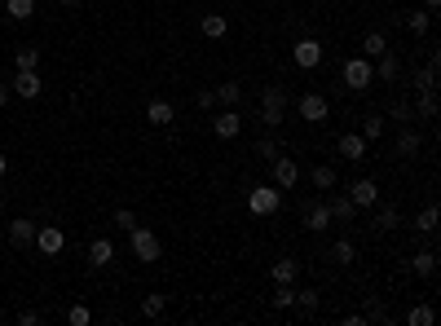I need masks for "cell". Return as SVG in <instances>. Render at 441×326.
<instances>
[{
    "instance_id": "277c9868",
    "label": "cell",
    "mask_w": 441,
    "mask_h": 326,
    "mask_svg": "<svg viewBox=\"0 0 441 326\" xmlns=\"http://www.w3.org/2000/svg\"><path fill=\"white\" fill-rule=\"evenodd\" d=\"M279 207H283V194L274 190V185H256L248 194V211H252V216H274Z\"/></svg>"
},
{
    "instance_id": "836d02e7",
    "label": "cell",
    "mask_w": 441,
    "mask_h": 326,
    "mask_svg": "<svg viewBox=\"0 0 441 326\" xmlns=\"http://www.w3.org/2000/svg\"><path fill=\"white\" fill-rule=\"evenodd\" d=\"M331 256L340 260V265H353V256H357V247H353V242H349V238H340V242H335V247H331Z\"/></svg>"
},
{
    "instance_id": "9a60e30c",
    "label": "cell",
    "mask_w": 441,
    "mask_h": 326,
    "mask_svg": "<svg viewBox=\"0 0 441 326\" xmlns=\"http://www.w3.org/2000/svg\"><path fill=\"white\" fill-rule=\"evenodd\" d=\"M340 155H345L349 163L366 159V137H362V133H345V137H340Z\"/></svg>"
},
{
    "instance_id": "8d00e7d4",
    "label": "cell",
    "mask_w": 441,
    "mask_h": 326,
    "mask_svg": "<svg viewBox=\"0 0 441 326\" xmlns=\"http://www.w3.org/2000/svg\"><path fill=\"white\" fill-rule=\"evenodd\" d=\"M67 322H71V326H89V322H93V313H89L84 304H71V308H67Z\"/></svg>"
},
{
    "instance_id": "7dc6e473",
    "label": "cell",
    "mask_w": 441,
    "mask_h": 326,
    "mask_svg": "<svg viewBox=\"0 0 441 326\" xmlns=\"http://www.w3.org/2000/svg\"><path fill=\"white\" fill-rule=\"evenodd\" d=\"M58 5H79V0H58Z\"/></svg>"
},
{
    "instance_id": "ba28073f",
    "label": "cell",
    "mask_w": 441,
    "mask_h": 326,
    "mask_svg": "<svg viewBox=\"0 0 441 326\" xmlns=\"http://www.w3.org/2000/svg\"><path fill=\"white\" fill-rule=\"evenodd\" d=\"M326 115H331V106H326L322 93H305V97H300V119H309V124H326Z\"/></svg>"
},
{
    "instance_id": "7c38bea8",
    "label": "cell",
    "mask_w": 441,
    "mask_h": 326,
    "mask_svg": "<svg viewBox=\"0 0 441 326\" xmlns=\"http://www.w3.org/2000/svg\"><path fill=\"white\" fill-rule=\"evenodd\" d=\"M9 89H13V93H18V97H27V102H31V97H40V89H44V79H40L36 71H18V75H13V79H9Z\"/></svg>"
},
{
    "instance_id": "6da1fadb",
    "label": "cell",
    "mask_w": 441,
    "mask_h": 326,
    "mask_svg": "<svg viewBox=\"0 0 441 326\" xmlns=\"http://www.w3.org/2000/svg\"><path fill=\"white\" fill-rule=\"evenodd\" d=\"M128 242H133V260H141V265H155V260L163 256L159 234L146 230V225H133V230H128Z\"/></svg>"
},
{
    "instance_id": "f35d334b",
    "label": "cell",
    "mask_w": 441,
    "mask_h": 326,
    "mask_svg": "<svg viewBox=\"0 0 441 326\" xmlns=\"http://www.w3.org/2000/svg\"><path fill=\"white\" fill-rule=\"evenodd\" d=\"M296 304L305 308V313H314L318 308V291H296Z\"/></svg>"
},
{
    "instance_id": "f6af8a7d",
    "label": "cell",
    "mask_w": 441,
    "mask_h": 326,
    "mask_svg": "<svg viewBox=\"0 0 441 326\" xmlns=\"http://www.w3.org/2000/svg\"><path fill=\"white\" fill-rule=\"evenodd\" d=\"M437 5H441V0H423V9H428V13H437Z\"/></svg>"
},
{
    "instance_id": "9c48e42d",
    "label": "cell",
    "mask_w": 441,
    "mask_h": 326,
    "mask_svg": "<svg viewBox=\"0 0 441 326\" xmlns=\"http://www.w3.org/2000/svg\"><path fill=\"white\" fill-rule=\"evenodd\" d=\"M36 247H40V256H58L62 247H67V234H62L58 225H40L36 230Z\"/></svg>"
},
{
    "instance_id": "ab89813d",
    "label": "cell",
    "mask_w": 441,
    "mask_h": 326,
    "mask_svg": "<svg viewBox=\"0 0 441 326\" xmlns=\"http://www.w3.org/2000/svg\"><path fill=\"white\" fill-rule=\"evenodd\" d=\"M115 225H120V230H133V225H137V216H133L128 207H120V211H115Z\"/></svg>"
},
{
    "instance_id": "2e32d148",
    "label": "cell",
    "mask_w": 441,
    "mask_h": 326,
    "mask_svg": "<svg viewBox=\"0 0 441 326\" xmlns=\"http://www.w3.org/2000/svg\"><path fill=\"white\" fill-rule=\"evenodd\" d=\"M305 225H309L314 234L331 230V211H326V203H309V207H305Z\"/></svg>"
},
{
    "instance_id": "d6986e66",
    "label": "cell",
    "mask_w": 441,
    "mask_h": 326,
    "mask_svg": "<svg viewBox=\"0 0 441 326\" xmlns=\"http://www.w3.org/2000/svg\"><path fill=\"white\" fill-rule=\"evenodd\" d=\"M411 269L419 273V278H433V273H437V252H433V247H423V252H415V260H411Z\"/></svg>"
},
{
    "instance_id": "484cf974",
    "label": "cell",
    "mask_w": 441,
    "mask_h": 326,
    "mask_svg": "<svg viewBox=\"0 0 441 326\" xmlns=\"http://www.w3.org/2000/svg\"><path fill=\"white\" fill-rule=\"evenodd\" d=\"M397 155H402V159H415V155H419V133L402 128V133H397Z\"/></svg>"
},
{
    "instance_id": "60d3db41",
    "label": "cell",
    "mask_w": 441,
    "mask_h": 326,
    "mask_svg": "<svg viewBox=\"0 0 441 326\" xmlns=\"http://www.w3.org/2000/svg\"><path fill=\"white\" fill-rule=\"evenodd\" d=\"M256 155H260V159H274V155H279V141H269V137H265V141L256 145Z\"/></svg>"
},
{
    "instance_id": "d4e9b609",
    "label": "cell",
    "mask_w": 441,
    "mask_h": 326,
    "mask_svg": "<svg viewBox=\"0 0 441 326\" xmlns=\"http://www.w3.org/2000/svg\"><path fill=\"white\" fill-rule=\"evenodd\" d=\"M380 53H388V40L380 36V31H371V36H362V58H380Z\"/></svg>"
},
{
    "instance_id": "4dcf8cb0",
    "label": "cell",
    "mask_w": 441,
    "mask_h": 326,
    "mask_svg": "<svg viewBox=\"0 0 441 326\" xmlns=\"http://www.w3.org/2000/svg\"><path fill=\"white\" fill-rule=\"evenodd\" d=\"M415 230H419V234H433V230H437V203H428V207L415 216Z\"/></svg>"
},
{
    "instance_id": "c3c4849f",
    "label": "cell",
    "mask_w": 441,
    "mask_h": 326,
    "mask_svg": "<svg viewBox=\"0 0 441 326\" xmlns=\"http://www.w3.org/2000/svg\"><path fill=\"white\" fill-rule=\"evenodd\" d=\"M0 216H5V207H0Z\"/></svg>"
},
{
    "instance_id": "bcb514c9",
    "label": "cell",
    "mask_w": 441,
    "mask_h": 326,
    "mask_svg": "<svg viewBox=\"0 0 441 326\" xmlns=\"http://www.w3.org/2000/svg\"><path fill=\"white\" fill-rule=\"evenodd\" d=\"M5 172H9V159H5V155H0V176H5Z\"/></svg>"
},
{
    "instance_id": "f1b7e54d",
    "label": "cell",
    "mask_w": 441,
    "mask_h": 326,
    "mask_svg": "<svg viewBox=\"0 0 441 326\" xmlns=\"http://www.w3.org/2000/svg\"><path fill=\"white\" fill-rule=\"evenodd\" d=\"M406 27H411V36H428V27H433V13H428V9H415L411 18H406Z\"/></svg>"
},
{
    "instance_id": "5bb4252c",
    "label": "cell",
    "mask_w": 441,
    "mask_h": 326,
    "mask_svg": "<svg viewBox=\"0 0 441 326\" xmlns=\"http://www.w3.org/2000/svg\"><path fill=\"white\" fill-rule=\"evenodd\" d=\"M146 119H151L155 128H168V124L177 119V110H172V102H163V97H155V102L146 106Z\"/></svg>"
},
{
    "instance_id": "d590c367",
    "label": "cell",
    "mask_w": 441,
    "mask_h": 326,
    "mask_svg": "<svg viewBox=\"0 0 441 326\" xmlns=\"http://www.w3.org/2000/svg\"><path fill=\"white\" fill-rule=\"evenodd\" d=\"M238 97H243L238 84H221V89H217V102H221V106H238Z\"/></svg>"
},
{
    "instance_id": "d6a6232c",
    "label": "cell",
    "mask_w": 441,
    "mask_h": 326,
    "mask_svg": "<svg viewBox=\"0 0 441 326\" xmlns=\"http://www.w3.org/2000/svg\"><path fill=\"white\" fill-rule=\"evenodd\" d=\"M362 137H366V141H380V137H384V115H366V119H362Z\"/></svg>"
},
{
    "instance_id": "3957f363",
    "label": "cell",
    "mask_w": 441,
    "mask_h": 326,
    "mask_svg": "<svg viewBox=\"0 0 441 326\" xmlns=\"http://www.w3.org/2000/svg\"><path fill=\"white\" fill-rule=\"evenodd\" d=\"M283 119H287V93H283V84H274V89L260 93V124L279 128Z\"/></svg>"
},
{
    "instance_id": "e575fe53",
    "label": "cell",
    "mask_w": 441,
    "mask_h": 326,
    "mask_svg": "<svg viewBox=\"0 0 441 326\" xmlns=\"http://www.w3.org/2000/svg\"><path fill=\"white\" fill-rule=\"evenodd\" d=\"M415 89H437V67H433V62L423 71H415Z\"/></svg>"
},
{
    "instance_id": "30bf717a",
    "label": "cell",
    "mask_w": 441,
    "mask_h": 326,
    "mask_svg": "<svg viewBox=\"0 0 441 326\" xmlns=\"http://www.w3.org/2000/svg\"><path fill=\"white\" fill-rule=\"evenodd\" d=\"M349 199H353L357 207H375V203H380V185H375L371 176H357V181L349 185Z\"/></svg>"
},
{
    "instance_id": "4fadbf2b",
    "label": "cell",
    "mask_w": 441,
    "mask_h": 326,
    "mask_svg": "<svg viewBox=\"0 0 441 326\" xmlns=\"http://www.w3.org/2000/svg\"><path fill=\"white\" fill-rule=\"evenodd\" d=\"M326 211H331V225H349V221L357 216V203L349 199V194H340V199L326 203Z\"/></svg>"
},
{
    "instance_id": "ffe728a7",
    "label": "cell",
    "mask_w": 441,
    "mask_h": 326,
    "mask_svg": "<svg viewBox=\"0 0 441 326\" xmlns=\"http://www.w3.org/2000/svg\"><path fill=\"white\" fill-rule=\"evenodd\" d=\"M397 221H402V216H397V207H393V203H384V207L375 203V230H384V234H388V230H397Z\"/></svg>"
},
{
    "instance_id": "603a6c76",
    "label": "cell",
    "mask_w": 441,
    "mask_h": 326,
    "mask_svg": "<svg viewBox=\"0 0 441 326\" xmlns=\"http://www.w3.org/2000/svg\"><path fill=\"white\" fill-rule=\"evenodd\" d=\"M225 31H230V22H225V13H203V36H207V40H221Z\"/></svg>"
},
{
    "instance_id": "e0dca14e",
    "label": "cell",
    "mask_w": 441,
    "mask_h": 326,
    "mask_svg": "<svg viewBox=\"0 0 441 326\" xmlns=\"http://www.w3.org/2000/svg\"><path fill=\"white\" fill-rule=\"evenodd\" d=\"M9 242H13V247H31V242H36V225H31L27 216L9 221Z\"/></svg>"
},
{
    "instance_id": "1f68e13d",
    "label": "cell",
    "mask_w": 441,
    "mask_h": 326,
    "mask_svg": "<svg viewBox=\"0 0 441 326\" xmlns=\"http://www.w3.org/2000/svg\"><path fill=\"white\" fill-rule=\"evenodd\" d=\"M433 318H437L433 304H415L411 313H406V322H411V326H433Z\"/></svg>"
},
{
    "instance_id": "ac0fdd59",
    "label": "cell",
    "mask_w": 441,
    "mask_h": 326,
    "mask_svg": "<svg viewBox=\"0 0 441 326\" xmlns=\"http://www.w3.org/2000/svg\"><path fill=\"white\" fill-rule=\"evenodd\" d=\"M110 256H115L110 238H93V247H89V265H93V269H106V265H110Z\"/></svg>"
},
{
    "instance_id": "8992f818",
    "label": "cell",
    "mask_w": 441,
    "mask_h": 326,
    "mask_svg": "<svg viewBox=\"0 0 441 326\" xmlns=\"http://www.w3.org/2000/svg\"><path fill=\"white\" fill-rule=\"evenodd\" d=\"M269 163H274V185H279V190H291V185L300 181V163L291 159V155H274Z\"/></svg>"
},
{
    "instance_id": "b9f144b4",
    "label": "cell",
    "mask_w": 441,
    "mask_h": 326,
    "mask_svg": "<svg viewBox=\"0 0 441 326\" xmlns=\"http://www.w3.org/2000/svg\"><path fill=\"white\" fill-rule=\"evenodd\" d=\"M194 102H199V110H212V106H217V93H212V89H203L199 97H194Z\"/></svg>"
},
{
    "instance_id": "cb8c5ba5",
    "label": "cell",
    "mask_w": 441,
    "mask_h": 326,
    "mask_svg": "<svg viewBox=\"0 0 441 326\" xmlns=\"http://www.w3.org/2000/svg\"><path fill=\"white\" fill-rule=\"evenodd\" d=\"M419 119H437V89H419V106H415Z\"/></svg>"
},
{
    "instance_id": "5b68a950",
    "label": "cell",
    "mask_w": 441,
    "mask_h": 326,
    "mask_svg": "<svg viewBox=\"0 0 441 326\" xmlns=\"http://www.w3.org/2000/svg\"><path fill=\"white\" fill-rule=\"evenodd\" d=\"M291 62H296L300 71H314L318 62H322V44L314 40V36H305V40H296L291 44Z\"/></svg>"
},
{
    "instance_id": "8fae6325",
    "label": "cell",
    "mask_w": 441,
    "mask_h": 326,
    "mask_svg": "<svg viewBox=\"0 0 441 326\" xmlns=\"http://www.w3.org/2000/svg\"><path fill=\"white\" fill-rule=\"evenodd\" d=\"M212 128H217V137L221 141H234L238 133H243V119H238V106H230V110H221L217 119H212Z\"/></svg>"
},
{
    "instance_id": "83f0119b",
    "label": "cell",
    "mask_w": 441,
    "mask_h": 326,
    "mask_svg": "<svg viewBox=\"0 0 441 326\" xmlns=\"http://www.w3.org/2000/svg\"><path fill=\"white\" fill-rule=\"evenodd\" d=\"M36 62H40V48H13V67L18 71H36Z\"/></svg>"
},
{
    "instance_id": "7402d4cb",
    "label": "cell",
    "mask_w": 441,
    "mask_h": 326,
    "mask_svg": "<svg viewBox=\"0 0 441 326\" xmlns=\"http://www.w3.org/2000/svg\"><path fill=\"white\" fill-rule=\"evenodd\" d=\"M5 13L18 18V22H31L36 18V0H5Z\"/></svg>"
},
{
    "instance_id": "ee69618b",
    "label": "cell",
    "mask_w": 441,
    "mask_h": 326,
    "mask_svg": "<svg viewBox=\"0 0 441 326\" xmlns=\"http://www.w3.org/2000/svg\"><path fill=\"white\" fill-rule=\"evenodd\" d=\"M9 97H13V89H9V84H0V106H5Z\"/></svg>"
},
{
    "instance_id": "f546056e",
    "label": "cell",
    "mask_w": 441,
    "mask_h": 326,
    "mask_svg": "<svg viewBox=\"0 0 441 326\" xmlns=\"http://www.w3.org/2000/svg\"><path fill=\"white\" fill-rule=\"evenodd\" d=\"M163 308H168V296H159V291H151V296L141 300V313L146 318H163Z\"/></svg>"
},
{
    "instance_id": "44dd1931",
    "label": "cell",
    "mask_w": 441,
    "mask_h": 326,
    "mask_svg": "<svg viewBox=\"0 0 441 326\" xmlns=\"http://www.w3.org/2000/svg\"><path fill=\"white\" fill-rule=\"evenodd\" d=\"M300 278V260H274V282H296Z\"/></svg>"
},
{
    "instance_id": "4316f807",
    "label": "cell",
    "mask_w": 441,
    "mask_h": 326,
    "mask_svg": "<svg viewBox=\"0 0 441 326\" xmlns=\"http://www.w3.org/2000/svg\"><path fill=\"white\" fill-rule=\"evenodd\" d=\"M309 181H314L318 190H335V168H331V163H318V168L309 172Z\"/></svg>"
},
{
    "instance_id": "52a82bcc",
    "label": "cell",
    "mask_w": 441,
    "mask_h": 326,
    "mask_svg": "<svg viewBox=\"0 0 441 326\" xmlns=\"http://www.w3.org/2000/svg\"><path fill=\"white\" fill-rule=\"evenodd\" d=\"M371 71H375V79H380V84H397V79H402V62H397L393 48H388V53H380V58L371 62Z\"/></svg>"
},
{
    "instance_id": "74e56055",
    "label": "cell",
    "mask_w": 441,
    "mask_h": 326,
    "mask_svg": "<svg viewBox=\"0 0 441 326\" xmlns=\"http://www.w3.org/2000/svg\"><path fill=\"white\" fill-rule=\"evenodd\" d=\"M388 115H393V119H402V124H406V119H411V115H415V106H411V102H393V106H388Z\"/></svg>"
},
{
    "instance_id": "7bdbcfd3",
    "label": "cell",
    "mask_w": 441,
    "mask_h": 326,
    "mask_svg": "<svg viewBox=\"0 0 441 326\" xmlns=\"http://www.w3.org/2000/svg\"><path fill=\"white\" fill-rule=\"evenodd\" d=\"M18 322L23 326H40V313H31V308H27V313H18Z\"/></svg>"
},
{
    "instance_id": "7a4b0ae2",
    "label": "cell",
    "mask_w": 441,
    "mask_h": 326,
    "mask_svg": "<svg viewBox=\"0 0 441 326\" xmlns=\"http://www.w3.org/2000/svg\"><path fill=\"white\" fill-rule=\"evenodd\" d=\"M340 79L353 89V93H366L371 84H375V71H371V58H345V67H340Z\"/></svg>"
}]
</instances>
